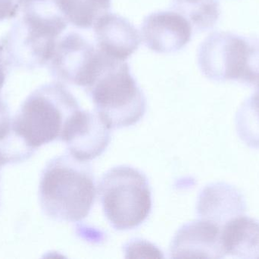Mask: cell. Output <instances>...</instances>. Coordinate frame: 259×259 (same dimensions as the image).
<instances>
[{"instance_id": "obj_1", "label": "cell", "mask_w": 259, "mask_h": 259, "mask_svg": "<svg viewBox=\"0 0 259 259\" xmlns=\"http://www.w3.org/2000/svg\"><path fill=\"white\" fill-rule=\"evenodd\" d=\"M39 193L46 215L56 221H80L88 217L95 202L92 169L69 152L56 157L42 171Z\"/></svg>"}, {"instance_id": "obj_2", "label": "cell", "mask_w": 259, "mask_h": 259, "mask_svg": "<svg viewBox=\"0 0 259 259\" xmlns=\"http://www.w3.org/2000/svg\"><path fill=\"white\" fill-rule=\"evenodd\" d=\"M78 102L62 82L42 85L28 96L12 119V129L32 150L62 141L80 110Z\"/></svg>"}, {"instance_id": "obj_3", "label": "cell", "mask_w": 259, "mask_h": 259, "mask_svg": "<svg viewBox=\"0 0 259 259\" xmlns=\"http://www.w3.org/2000/svg\"><path fill=\"white\" fill-rule=\"evenodd\" d=\"M95 111L111 129L138 123L146 110V99L129 64L103 54L92 82L84 88Z\"/></svg>"}, {"instance_id": "obj_4", "label": "cell", "mask_w": 259, "mask_h": 259, "mask_svg": "<svg viewBox=\"0 0 259 259\" xmlns=\"http://www.w3.org/2000/svg\"><path fill=\"white\" fill-rule=\"evenodd\" d=\"M99 195L106 218L117 231L134 229L150 214L149 181L134 167L118 166L106 172L100 180Z\"/></svg>"}, {"instance_id": "obj_5", "label": "cell", "mask_w": 259, "mask_h": 259, "mask_svg": "<svg viewBox=\"0 0 259 259\" xmlns=\"http://www.w3.org/2000/svg\"><path fill=\"white\" fill-rule=\"evenodd\" d=\"M250 52V38L231 32L210 33L198 49V65L214 82H243Z\"/></svg>"}, {"instance_id": "obj_6", "label": "cell", "mask_w": 259, "mask_h": 259, "mask_svg": "<svg viewBox=\"0 0 259 259\" xmlns=\"http://www.w3.org/2000/svg\"><path fill=\"white\" fill-rule=\"evenodd\" d=\"M102 53L83 35L69 33L58 40L49 64L52 74L60 82L86 88L101 62Z\"/></svg>"}, {"instance_id": "obj_7", "label": "cell", "mask_w": 259, "mask_h": 259, "mask_svg": "<svg viewBox=\"0 0 259 259\" xmlns=\"http://www.w3.org/2000/svg\"><path fill=\"white\" fill-rule=\"evenodd\" d=\"M193 29L188 20L175 11L152 12L143 19L140 30L144 45L157 53L179 51L191 41Z\"/></svg>"}, {"instance_id": "obj_8", "label": "cell", "mask_w": 259, "mask_h": 259, "mask_svg": "<svg viewBox=\"0 0 259 259\" xmlns=\"http://www.w3.org/2000/svg\"><path fill=\"white\" fill-rule=\"evenodd\" d=\"M110 131L96 111L80 109L70 122L62 141L66 143L73 157L88 162L100 156L107 149Z\"/></svg>"}, {"instance_id": "obj_9", "label": "cell", "mask_w": 259, "mask_h": 259, "mask_svg": "<svg viewBox=\"0 0 259 259\" xmlns=\"http://www.w3.org/2000/svg\"><path fill=\"white\" fill-rule=\"evenodd\" d=\"M222 227L201 218L184 225L175 234L170 246L171 258L225 257Z\"/></svg>"}, {"instance_id": "obj_10", "label": "cell", "mask_w": 259, "mask_h": 259, "mask_svg": "<svg viewBox=\"0 0 259 259\" xmlns=\"http://www.w3.org/2000/svg\"><path fill=\"white\" fill-rule=\"evenodd\" d=\"M93 28L97 50L115 60L126 62L141 43V36L135 26L115 13L105 14Z\"/></svg>"}, {"instance_id": "obj_11", "label": "cell", "mask_w": 259, "mask_h": 259, "mask_svg": "<svg viewBox=\"0 0 259 259\" xmlns=\"http://www.w3.org/2000/svg\"><path fill=\"white\" fill-rule=\"evenodd\" d=\"M197 210L201 218L222 228L227 222L244 212L246 203L237 189L217 182L204 189L199 196Z\"/></svg>"}, {"instance_id": "obj_12", "label": "cell", "mask_w": 259, "mask_h": 259, "mask_svg": "<svg viewBox=\"0 0 259 259\" xmlns=\"http://www.w3.org/2000/svg\"><path fill=\"white\" fill-rule=\"evenodd\" d=\"M225 255L234 258H259V221L237 216L227 222L222 231Z\"/></svg>"}, {"instance_id": "obj_13", "label": "cell", "mask_w": 259, "mask_h": 259, "mask_svg": "<svg viewBox=\"0 0 259 259\" xmlns=\"http://www.w3.org/2000/svg\"><path fill=\"white\" fill-rule=\"evenodd\" d=\"M68 23L79 29H91L109 12L112 0H54Z\"/></svg>"}, {"instance_id": "obj_14", "label": "cell", "mask_w": 259, "mask_h": 259, "mask_svg": "<svg viewBox=\"0 0 259 259\" xmlns=\"http://www.w3.org/2000/svg\"><path fill=\"white\" fill-rule=\"evenodd\" d=\"M170 8L188 20L194 32L211 30L221 14L219 0H170Z\"/></svg>"}, {"instance_id": "obj_15", "label": "cell", "mask_w": 259, "mask_h": 259, "mask_svg": "<svg viewBox=\"0 0 259 259\" xmlns=\"http://www.w3.org/2000/svg\"><path fill=\"white\" fill-rule=\"evenodd\" d=\"M235 123L240 139L249 147L259 149V89L243 102Z\"/></svg>"}, {"instance_id": "obj_16", "label": "cell", "mask_w": 259, "mask_h": 259, "mask_svg": "<svg viewBox=\"0 0 259 259\" xmlns=\"http://www.w3.org/2000/svg\"><path fill=\"white\" fill-rule=\"evenodd\" d=\"M12 122L9 107L2 98L0 92V141L7 138L12 132Z\"/></svg>"}, {"instance_id": "obj_17", "label": "cell", "mask_w": 259, "mask_h": 259, "mask_svg": "<svg viewBox=\"0 0 259 259\" xmlns=\"http://www.w3.org/2000/svg\"><path fill=\"white\" fill-rule=\"evenodd\" d=\"M22 0H0V21L13 17L21 6Z\"/></svg>"}, {"instance_id": "obj_18", "label": "cell", "mask_w": 259, "mask_h": 259, "mask_svg": "<svg viewBox=\"0 0 259 259\" xmlns=\"http://www.w3.org/2000/svg\"><path fill=\"white\" fill-rule=\"evenodd\" d=\"M6 80V68H5V61L3 58V48L0 46V90L4 85Z\"/></svg>"}, {"instance_id": "obj_19", "label": "cell", "mask_w": 259, "mask_h": 259, "mask_svg": "<svg viewBox=\"0 0 259 259\" xmlns=\"http://www.w3.org/2000/svg\"><path fill=\"white\" fill-rule=\"evenodd\" d=\"M2 167H3V166H2L1 164H0V169H1Z\"/></svg>"}, {"instance_id": "obj_20", "label": "cell", "mask_w": 259, "mask_h": 259, "mask_svg": "<svg viewBox=\"0 0 259 259\" xmlns=\"http://www.w3.org/2000/svg\"><path fill=\"white\" fill-rule=\"evenodd\" d=\"M21 2H22V1H21Z\"/></svg>"}]
</instances>
